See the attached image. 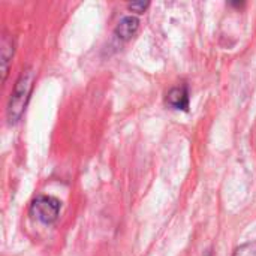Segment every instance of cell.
I'll list each match as a JSON object with an SVG mask.
<instances>
[{
	"label": "cell",
	"instance_id": "obj_2",
	"mask_svg": "<svg viewBox=\"0 0 256 256\" xmlns=\"http://www.w3.org/2000/svg\"><path fill=\"white\" fill-rule=\"evenodd\" d=\"M62 202L52 196H38L30 204V214L42 222V224H52L58 218Z\"/></svg>",
	"mask_w": 256,
	"mask_h": 256
},
{
	"label": "cell",
	"instance_id": "obj_1",
	"mask_svg": "<svg viewBox=\"0 0 256 256\" xmlns=\"http://www.w3.org/2000/svg\"><path fill=\"white\" fill-rule=\"evenodd\" d=\"M33 81H34L33 69L26 68L21 72L20 78L16 80L14 90L10 93V98H9V102H8V120L10 123H16L24 114L30 93H32Z\"/></svg>",
	"mask_w": 256,
	"mask_h": 256
},
{
	"label": "cell",
	"instance_id": "obj_5",
	"mask_svg": "<svg viewBox=\"0 0 256 256\" xmlns=\"http://www.w3.org/2000/svg\"><path fill=\"white\" fill-rule=\"evenodd\" d=\"M14 39L9 38L8 34L2 36V42H0V60H2V80L4 81L8 76V70H9V63L12 60L14 56Z\"/></svg>",
	"mask_w": 256,
	"mask_h": 256
},
{
	"label": "cell",
	"instance_id": "obj_6",
	"mask_svg": "<svg viewBox=\"0 0 256 256\" xmlns=\"http://www.w3.org/2000/svg\"><path fill=\"white\" fill-rule=\"evenodd\" d=\"M232 256H256V243H246L236 249Z\"/></svg>",
	"mask_w": 256,
	"mask_h": 256
},
{
	"label": "cell",
	"instance_id": "obj_4",
	"mask_svg": "<svg viewBox=\"0 0 256 256\" xmlns=\"http://www.w3.org/2000/svg\"><path fill=\"white\" fill-rule=\"evenodd\" d=\"M140 28V20L134 15H128V16H123L118 24L116 26V36L123 39V40H128L130 39Z\"/></svg>",
	"mask_w": 256,
	"mask_h": 256
},
{
	"label": "cell",
	"instance_id": "obj_3",
	"mask_svg": "<svg viewBox=\"0 0 256 256\" xmlns=\"http://www.w3.org/2000/svg\"><path fill=\"white\" fill-rule=\"evenodd\" d=\"M166 105L176 108V110H182V111H188L189 110V92L186 86H177L172 87L168 93H166Z\"/></svg>",
	"mask_w": 256,
	"mask_h": 256
},
{
	"label": "cell",
	"instance_id": "obj_7",
	"mask_svg": "<svg viewBox=\"0 0 256 256\" xmlns=\"http://www.w3.org/2000/svg\"><path fill=\"white\" fill-rule=\"evenodd\" d=\"M148 6H150V2H132V3H129V9L134 12H138V14L144 12Z\"/></svg>",
	"mask_w": 256,
	"mask_h": 256
}]
</instances>
